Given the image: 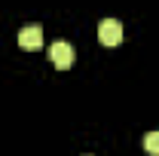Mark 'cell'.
<instances>
[{"mask_svg": "<svg viewBox=\"0 0 159 156\" xmlns=\"http://www.w3.org/2000/svg\"><path fill=\"white\" fill-rule=\"evenodd\" d=\"M49 61H52L58 71H67V67L74 64V46L64 43V40H55V43L49 46Z\"/></svg>", "mask_w": 159, "mask_h": 156, "instance_id": "6da1fadb", "label": "cell"}, {"mask_svg": "<svg viewBox=\"0 0 159 156\" xmlns=\"http://www.w3.org/2000/svg\"><path fill=\"white\" fill-rule=\"evenodd\" d=\"M98 40L104 43V46H119V40H122V21L104 19L98 25Z\"/></svg>", "mask_w": 159, "mask_h": 156, "instance_id": "7a4b0ae2", "label": "cell"}, {"mask_svg": "<svg viewBox=\"0 0 159 156\" xmlns=\"http://www.w3.org/2000/svg\"><path fill=\"white\" fill-rule=\"evenodd\" d=\"M19 46L21 49H40L43 46V28L40 25H28L19 31Z\"/></svg>", "mask_w": 159, "mask_h": 156, "instance_id": "3957f363", "label": "cell"}, {"mask_svg": "<svg viewBox=\"0 0 159 156\" xmlns=\"http://www.w3.org/2000/svg\"><path fill=\"white\" fill-rule=\"evenodd\" d=\"M144 150H147V153H153V156H159V129L144 135Z\"/></svg>", "mask_w": 159, "mask_h": 156, "instance_id": "277c9868", "label": "cell"}]
</instances>
